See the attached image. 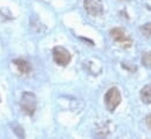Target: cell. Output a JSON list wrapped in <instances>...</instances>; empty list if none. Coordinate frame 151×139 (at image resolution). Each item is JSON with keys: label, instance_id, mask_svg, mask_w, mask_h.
<instances>
[{"label": "cell", "instance_id": "6da1fadb", "mask_svg": "<svg viewBox=\"0 0 151 139\" xmlns=\"http://www.w3.org/2000/svg\"><path fill=\"white\" fill-rule=\"evenodd\" d=\"M37 96L32 92H24L21 101H20V106L21 110L28 115V116H33L35 110H37Z\"/></svg>", "mask_w": 151, "mask_h": 139}, {"label": "cell", "instance_id": "7a4b0ae2", "mask_svg": "<svg viewBox=\"0 0 151 139\" xmlns=\"http://www.w3.org/2000/svg\"><path fill=\"white\" fill-rule=\"evenodd\" d=\"M121 101H122V96H121V92L117 88H110L104 96L106 107L110 112H113L114 110L121 104Z\"/></svg>", "mask_w": 151, "mask_h": 139}, {"label": "cell", "instance_id": "3957f363", "mask_svg": "<svg viewBox=\"0 0 151 139\" xmlns=\"http://www.w3.org/2000/svg\"><path fill=\"white\" fill-rule=\"evenodd\" d=\"M53 59H54L56 64H59L61 67H66L70 62L72 55L66 48L58 46V47H55L53 49Z\"/></svg>", "mask_w": 151, "mask_h": 139}, {"label": "cell", "instance_id": "277c9868", "mask_svg": "<svg viewBox=\"0 0 151 139\" xmlns=\"http://www.w3.org/2000/svg\"><path fill=\"white\" fill-rule=\"evenodd\" d=\"M84 9L91 16L103 14V4L101 0H84Z\"/></svg>", "mask_w": 151, "mask_h": 139}, {"label": "cell", "instance_id": "5b68a950", "mask_svg": "<svg viewBox=\"0 0 151 139\" xmlns=\"http://www.w3.org/2000/svg\"><path fill=\"white\" fill-rule=\"evenodd\" d=\"M110 36H111V39H113L114 41H116V42H118V43H130L131 41H130V39L125 34V32L124 31H122L121 28H114L110 31Z\"/></svg>", "mask_w": 151, "mask_h": 139}, {"label": "cell", "instance_id": "8992f818", "mask_svg": "<svg viewBox=\"0 0 151 139\" xmlns=\"http://www.w3.org/2000/svg\"><path fill=\"white\" fill-rule=\"evenodd\" d=\"M13 63L17 66V68L19 69V71H20L21 74H25V75H26V74H29L31 70H32L31 64H29L27 61H25V60H14Z\"/></svg>", "mask_w": 151, "mask_h": 139}, {"label": "cell", "instance_id": "52a82bcc", "mask_svg": "<svg viewBox=\"0 0 151 139\" xmlns=\"http://www.w3.org/2000/svg\"><path fill=\"white\" fill-rule=\"evenodd\" d=\"M141 100L145 104H151V87H144L141 90Z\"/></svg>", "mask_w": 151, "mask_h": 139}, {"label": "cell", "instance_id": "ba28073f", "mask_svg": "<svg viewBox=\"0 0 151 139\" xmlns=\"http://www.w3.org/2000/svg\"><path fill=\"white\" fill-rule=\"evenodd\" d=\"M142 63L144 67L151 69V52H145L142 54Z\"/></svg>", "mask_w": 151, "mask_h": 139}, {"label": "cell", "instance_id": "9c48e42d", "mask_svg": "<svg viewBox=\"0 0 151 139\" xmlns=\"http://www.w3.org/2000/svg\"><path fill=\"white\" fill-rule=\"evenodd\" d=\"M141 32H142V34L144 35L145 37L151 39V22L143 25V26L141 27Z\"/></svg>", "mask_w": 151, "mask_h": 139}, {"label": "cell", "instance_id": "30bf717a", "mask_svg": "<svg viewBox=\"0 0 151 139\" xmlns=\"http://www.w3.org/2000/svg\"><path fill=\"white\" fill-rule=\"evenodd\" d=\"M145 124H147V126H148L149 129H151V113L147 116V118H145Z\"/></svg>", "mask_w": 151, "mask_h": 139}, {"label": "cell", "instance_id": "8fae6325", "mask_svg": "<svg viewBox=\"0 0 151 139\" xmlns=\"http://www.w3.org/2000/svg\"><path fill=\"white\" fill-rule=\"evenodd\" d=\"M0 101H1V100H0Z\"/></svg>", "mask_w": 151, "mask_h": 139}]
</instances>
